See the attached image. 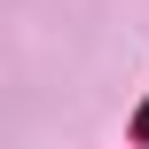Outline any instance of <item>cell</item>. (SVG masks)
Segmentation results:
<instances>
[{
	"instance_id": "1",
	"label": "cell",
	"mask_w": 149,
	"mask_h": 149,
	"mask_svg": "<svg viewBox=\"0 0 149 149\" xmlns=\"http://www.w3.org/2000/svg\"><path fill=\"white\" fill-rule=\"evenodd\" d=\"M134 134H141V141H149V110H141V126H134Z\"/></svg>"
}]
</instances>
